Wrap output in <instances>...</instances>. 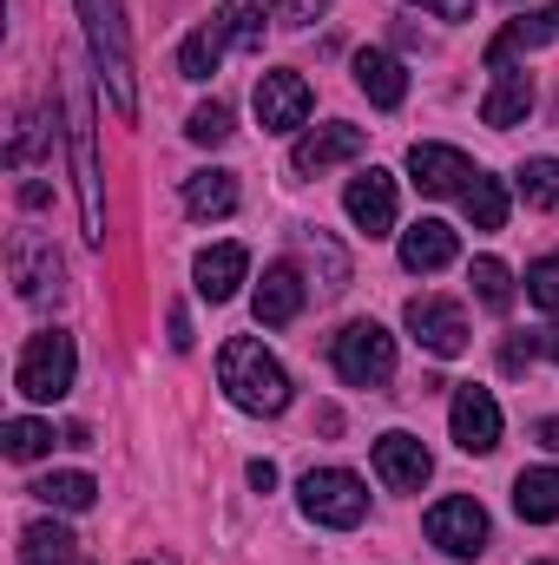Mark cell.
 <instances>
[{"label": "cell", "instance_id": "obj_36", "mask_svg": "<svg viewBox=\"0 0 559 565\" xmlns=\"http://www.w3.org/2000/svg\"><path fill=\"white\" fill-rule=\"evenodd\" d=\"M283 13H289V26H309V20H323V13H329V0H289Z\"/></svg>", "mask_w": 559, "mask_h": 565}, {"label": "cell", "instance_id": "obj_30", "mask_svg": "<svg viewBox=\"0 0 559 565\" xmlns=\"http://www.w3.org/2000/svg\"><path fill=\"white\" fill-rule=\"evenodd\" d=\"M520 198L534 211H559V158H527L520 164Z\"/></svg>", "mask_w": 559, "mask_h": 565}, {"label": "cell", "instance_id": "obj_11", "mask_svg": "<svg viewBox=\"0 0 559 565\" xmlns=\"http://www.w3.org/2000/svg\"><path fill=\"white\" fill-rule=\"evenodd\" d=\"M362 151H369V132H362V126H316V132L296 139L289 164H296L303 178H323V171H336V164H349V158H362Z\"/></svg>", "mask_w": 559, "mask_h": 565}, {"label": "cell", "instance_id": "obj_25", "mask_svg": "<svg viewBox=\"0 0 559 565\" xmlns=\"http://www.w3.org/2000/svg\"><path fill=\"white\" fill-rule=\"evenodd\" d=\"M73 553H80V540L60 520H33L20 533V565H73Z\"/></svg>", "mask_w": 559, "mask_h": 565}, {"label": "cell", "instance_id": "obj_15", "mask_svg": "<svg viewBox=\"0 0 559 565\" xmlns=\"http://www.w3.org/2000/svg\"><path fill=\"white\" fill-rule=\"evenodd\" d=\"M559 40V7H540V13H520L500 26V40L487 46V73H507L514 53H534V46H553Z\"/></svg>", "mask_w": 559, "mask_h": 565}, {"label": "cell", "instance_id": "obj_16", "mask_svg": "<svg viewBox=\"0 0 559 565\" xmlns=\"http://www.w3.org/2000/svg\"><path fill=\"white\" fill-rule=\"evenodd\" d=\"M13 282H20V296H27V302L60 296V257H53V244H46V237H33V231H20V237H13Z\"/></svg>", "mask_w": 559, "mask_h": 565}, {"label": "cell", "instance_id": "obj_23", "mask_svg": "<svg viewBox=\"0 0 559 565\" xmlns=\"http://www.w3.org/2000/svg\"><path fill=\"white\" fill-rule=\"evenodd\" d=\"M224 46H231L224 20L191 26V33H184V46H178V73H184V79H211V73H218V60H224Z\"/></svg>", "mask_w": 559, "mask_h": 565}, {"label": "cell", "instance_id": "obj_35", "mask_svg": "<svg viewBox=\"0 0 559 565\" xmlns=\"http://www.w3.org/2000/svg\"><path fill=\"white\" fill-rule=\"evenodd\" d=\"M534 355H540V335H534V329H527V335H507V342H500V375H527Z\"/></svg>", "mask_w": 559, "mask_h": 565}, {"label": "cell", "instance_id": "obj_20", "mask_svg": "<svg viewBox=\"0 0 559 565\" xmlns=\"http://www.w3.org/2000/svg\"><path fill=\"white\" fill-rule=\"evenodd\" d=\"M251 309H257V322H264V329L296 322V316H303V277H296L289 264H271L264 282H257V296H251Z\"/></svg>", "mask_w": 559, "mask_h": 565}, {"label": "cell", "instance_id": "obj_14", "mask_svg": "<svg viewBox=\"0 0 559 565\" xmlns=\"http://www.w3.org/2000/svg\"><path fill=\"white\" fill-rule=\"evenodd\" d=\"M73 171H80V217H86V237L106 244V198H99V158H93L86 106H73Z\"/></svg>", "mask_w": 559, "mask_h": 565}, {"label": "cell", "instance_id": "obj_4", "mask_svg": "<svg viewBox=\"0 0 559 565\" xmlns=\"http://www.w3.org/2000/svg\"><path fill=\"white\" fill-rule=\"evenodd\" d=\"M73 369H80L73 335H66V329H40V335L20 349V362H13V388H20L27 402H60V395L73 388Z\"/></svg>", "mask_w": 559, "mask_h": 565}, {"label": "cell", "instance_id": "obj_38", "mask_svg": "<svg viewBox=\"0 0 559 565\" xmlns=\"http://www.w3.org/2000/svg\"><path fill=\"white\" fill-rule=\"evenodd\" d=\"M171 349H191V316L184 309H171Z\"/></svg>", "mask_w": 559, "mask_h": 565}, {"label": "cell", "instance_id": "obj_27", "mask_svg": "<svg viewBox=\"0 0 559 565\" xmlns=\"http://www.w3.org/2000/svg\"><path fill=\"white\" fill-rule=\"evenodd\" d=\"M218 20H224L231 46L257 53V46H264V26H271V0H224V7H218Z\"/></svg>", "mask_w": 559, "mask_h": 565}, {"label": "cell", "instance_id": "obj_8", "mask_svg": "<svg viewBox=\"0 0 559 565\" xmlns=\"http://www.w3.org/2000/svg\"><path fill=\"white\" fill-rule=\"evenodd\" d=\"M342 211H349V224L362 231V237H389L395 231V178L389 171H356L349 178V191H342Z\"/></svg>", "mask_w": 559, "mask_h": 565}, {"label": "cell", "instance_id": "obj_40", "mask_svg": "<svg viewBox=\"0 0 559 565\" xmlns=\"http://www.w3.org/2000/svg\"><path fill=\"white\" fill-rule=\"evenodd\" d=\"M20 204H27V211H40V204H46V184H40V178H33V184H20Z\"/></svg>", "mask_w": 559, "mask_h": 565}, {"label": "cell", "instance_id": "obj_26", "mask_svg": "<svg viewBox=\"0 0 559 565\" xmlns=\"http://www.w3.org/2000/svg\"><path fill=\"white\" fill-rule=\"evenodd\" d=\"M461 211H467L474 231H500V224H507V184L487 178V171H474V184L461 191Z\"/></svg>", "mask_w": 559, "mask_h": 565}, {"label": "cell", "instance_id": "obj_7", "mask_svg": "<svg viewBox=\"0 0 559 565\" xmlns=\"http://www.w3.org/2000/svg\"><path fill=\"white\" fill-rule=\"evenodd\" d=\"M402 322H409V335H415L421 349L441 355V362H454V355L467 349V309L447 302V296H415V302L402 309Z\"/></svg>", "mask_w": 559, "mask_h": 565}, {"label": "cell", "instance_id": "obj_33", "mask_svg": "<svg viewBox=\"0 0 559 565\" xmlns=\"http://www.w3.org/2000/svg\"><path fill=\"white\" fill-rule=\"evenodd\" d=\"M527 296H534L547 316H559V250H547L540 264H527Z\"/></svg>", "mask_w": 559, "mask_h": 565}, {"label": "cell", "instance_id": "obj_41", "mask_svg": "<svg viewBox=\"0 0 559 565\" xmlns=\"http://www.w3.org/2000/svg\"><path fill=\"white\" fill-rule=\"evenodd\" d=\"M534 335H540V355H547V362H559V322H553V329H534Z\"/></svg>", "mask_w": 559, "mask_h": 565}, {"label": "cell", "instance_id": "obj_21", "mask_svg": "<svg viewBox=\"0 0 559 565\" xmlns=\"http://www.w3.org/2000/svg\"><path fill=\"white\" fill-rule=\"evenodd\" d=\"M534 113V79L527 73H494V93L481 99V126H494V132H507V126H520Z\"/></svg>", "mask_w": 559, "mask_h": 565}, {"label": "cell", "instance_id": "obj_6", "mask_svg": "<svg viewBox=\"0 0 559 565\" xmlns=\"http://www.w3.org/2000/svg\"><path fill=\"white\" fill-rule=\"evenodd\" d=\"M428 546H441L447 559H481L487 553V507L467 500V493H447L428 507Z\"/></svg>", "mask_w": 559, "mask_h": 565}, {"label": "cell", "instance_id": "obj_2", "mask_svg": "<svg viewBox=\"0 0 559 565\" xmlns=\"http://www.w3.org/2000/svg\"><path fill=\"white\" fill-rule=\"evenodd\" d=\"M86 13V40H93V66H99V86L113 99L119 119L139 113V86H133V46H126V20H119V0H80Z\"/></svg>", "mask_w": 559, "mask_h": 565}, {"label": "cell", "instance_id": "obj_9", "mask_svg": "<svg viewBox=\"0 0 559 565\" xmlns=\"http://www.w3.org/2000/svg\"><path fill=\"white\" fill-rule=\"evenodd\" d=\"M447 427H454V447H461V454H494V447H500V402L467 382V388H454Z\"/></svg>", "mask_w": 559, "mask_h": 565}, {"label": "cell", "instance_id": "obj_1", "mask_svg": "<svg viewBox=\"0 0 559 565\" xmlns=\"http://www.w3.org/2000/svg\"><path fill=\"white\" fill-rule=\"evenodd\" d=\"M218 382L244 415H283L289 408V375L257 335H231L218 349Z\"/></svg>", "mask_w": 559, "mask_h": 565}, {"label": "cell", "instance_id": "obj_29", "mask_svg": "<svg viewBox=\"0 0 559 565\" xmlns=\"http://www.w3.org/2000/svg\"><path fill=\"white\" fill-rule=\"evenodd\" d=\"M0 447H7V460H40V454L53 447V422H27V415H13V422L0 427Z\"/></svg>", "mask_w": 559, "mask_h": 565}, {"label": "cell", "instance_id": "obj_5", "mask_svg": "<svg viewBox=\"0 0 559 565\" xmlns=\"http://www.w3.org/2000/svg\"><path fill=\"white\" fill-rule=\"evenodd\" d=\"M329 362L349 388H382V382H395V335L382 322H349L329 342Z\"/></svg>", "mask_w": 559, "mask_h": 565}, {"label": "cell", "instance_id": "obj_31", "mask_svg": "<svg viewBox=\"0 0 559 565\" xmlns=\"http://www.w3.org/2000/svg\"><path fill=\"white\" fill-rule=\"evenodd\" d=\"M467 282H474V296H481L487 309H507V302H514V277H507V264H500V257H474Z\"/></svg>", "mask_w": 559, "mask_h": 565}, {"label": "cell", "instance_id": "obj_37", "mask_svg": "<svg viewBox=\"0 0 559 565\" xmlns=\"http://www.w3.org/2000/svg\"><path fill=\"white\" fill-rule=\"evenodd\" d=\"M421 7H434L441 20H467L474 13V0H421Z\"/></svg>", "mask_w": 559, "mask_h": 565}, {"label": "cell", "instance_id": "obj_12", "mask_svg": "<svg viewBox=\"0 0 559 565\" xmlns=\"http://www.w3.org/2000/svg\"><path fill=\"white\" fill-rule=\"evenodd\" d=\"M409 171H415V184L428 198H461V191L474 184L467 151H454V145H441V139H421L415 151H409Z\"/></svg>", "mask_w": 559, "mask_h": 565}, {"label": "cell", "instance_id": "obj_19", "mask_svg": "<svg viewBox=\"0 0 559 565\" xmlns=\"http://www.w3.org/2000/svg\"><path fill=\"white\" fill-rule=\"evenodd\" d=\"M356 86H362L369 106H382V113H395V106L409 99V73H402V60L382 53V46H362V53H356Z\"/></svg>", "mask_w": 559, "mask_h": 565}, {"label": "cell", "instance_id": "obj_3", "mask_svg": "<svg viewBox=\"0 0 559 565\" xmlns=\"http://www.w3.org/2000/svg\"><path fill=\"white\" fill-rule=\"evenodd\" d=\"M296 500H303V513L316 526H336V533H349V526L369 520V487L349 467H309L303 487H296Z\"/></svg>", "mask_w": 559, "mask_h": 565}, {"label": "cell", "instance_id": "obj_39", "mask_svg": "<svg viewBox=\"0 0 559 565\" xmlns=\"http://www.w3.org/2000/svg\"><path fill=\"white\" fill-rule=\"evenodd\" d=\"M251 487L271 493V487H277V467H271V460H251Z\"/></svg>", "mask_w": 559, "mask_h": 565}, {"label": "cell", "instance_id": "obj_13", "mask_svg": "<svg viewBox=\"0 0 559 565\" xmlns=\"http://www.w3.org/2000/svg\"><path fill=\"white\" fill-rule=\"evenodd\" d=\"M376 473H382L389 493H421L428 473H434V460H428V447H421L415 434H382L376 440Z\"/></svg>", "mask_w": 559, "mask_h": 565}, {"label": "cell", "instance_id": "obj_18", "mask_svg": "<svg viewBox=\"0 0 559 565\" xmlns=\"http://www.w3.org/2000/svg\"><path fill=\"white\" fill-rule=\"evenodd\" d=\"M454 250H461V237H454L441 217H421V224L402 231V270H415V277L447 270V264H454Z\"/></svg>", "mask_w": 559, "mask_h": 565}, {"label": "cell", "instance_id": "obj_43", "mask_svg": "<svg viewBox=\"0 0 559 565\" xmlns=\"http://www.w3.org/2000/svg\"><path fill=\"white\" fill-rule=\"evenodd\" d=\"M534 565H559V559H534Z\"/></svg>", "mask_w": 559, "mask_h": 565}, {"label": "cell", "instance_id": "obj_28", "mask_svg": "<svg viewBox=\"0 0 559 565\" xmlns=\"http://www.w3.org/2000/svg\"><path fill=\"white\" fill-rule=\"evenodd\" d=\"M33 493H40V500H46V507H60V513H86V507H93V493H99V487H93V480H86V473H46V480H40V487H33Z\"/></svg>", "mask_w": 559, "mask_h": 565}, {"label": "cell", "instance_id": "obj_24", "mask_svg": "<svg viewBox=\"0 0 559 565\" xmlns=\"http://www.w3.org/2000/svg\"><path fill=\"white\" fill-rule=\"evenodd\" d=\"M184 211H191V217H231V211H238V178H231V171H198V178H184Z\"/></svg>", "mask_w": 559, "mask_h": 565}, {"label": "cell", "instance_id": "obj_22", "mask_svg": "<svg viewBox=\"0 0 559 565\" xmlns=\"http://www.w3.org/2000/svg\"><path fill=\"white\" fill-rule=\"evenodd\" d=\"M514 513L534 520V526H553L559 520V467H527L514 480Z\"/></svg>", "mask_w": 559, "mask_h": 565}, {"label": "cell", "instance_id": "obj_34", "mask_svg": "<svg viewBox=\"0 0 559 565\" xmlns=\"http://www.w3.org/2000/svg\"><path fill=\"white\" fill-rule=\"evenodd\" d=\"M184 132H191V145H224V139H231V106H218V99H211V106H198Z\"/></svg>", "mask_w": 559, "mask_h": 565}, {"label": "cell", "instance_id": "obj_10", "mask_svg": "<svg viewBox=\"0 0 559 565\" xmlns=\"http://www.w3.org/2000/svg\"><path fill=\"white\" fill-rule=\"evenodd\" d=\"M309 106H316V93L303 73H264L257 79V126L264 132H296L309 119Z\"/></svg>", "mask_w": 559, "mask_h": 565}, {"label": "cell", "instance_id": "obj_45", "mask_svg": "<svg viewBox=\"0 0 559 565\" xmlns=\"http://www.w3.org/2000/svg\"><path fill=\"white\" fill-rule=\"evenodd\" d=\"M514 7H520V0H514Z\"/></svg>", "mask_w": 559, "mask_h": 565}, {"label": "cell", "instance_id": "obj_42", "mask_svg": "<svg viewBox=\"0 0 559 565\" xmlns=\"http://www.w3.org/2000/svg\"><path fill=\"white\" fill-rule=\"evenodd\" d=\"M534 434H540V447H553V454H559V415H547V422L534 427Z\"/></svg>", "mask_w": 559, "mask_h": 565}, {"label": "cell", "instance_id": "obj_17", "mask_svg": "<svg viewBox=\"0 0 559 565\" xmlns=\"http://www.w3.org/2000/svg\"><path fill=\"white\" fill-rule=\"evenodd\" d=\"M191 277H198V296H204V302H231V296L244 289V277H251V250H244V244H211V250L191 264Z\"/></svg>", "mask_w": 559, "mask_h": 565}, {"label": "cell", "instance_id": "obj_32", "mask_svg": "<svg viewBox=\"0 0 559 565\" xmlns=\"http://www.w3.org/2000/svg\"><path fill=\"white\" fill-rule=\"evenodd\" d=\"M303 250H309V257H323V289H329V296H336V289H349V257H342L323 231H303Z\"/></svg>", "mask_w": 559, "mask_h": 565}, {"label": "cell", "instance_id": "obj_44", "mask_svg": "<svg viewBox=\"0 0 559 565\" xmlns=\"http://www.w3.org/2000/svg\"><path fill=\"white\" fill-rule=\"evenodd\" d=\"M139 565H165V559H139Z\"/></svg>", "mask_w": 559, "mask_h": 565}]
</instances>
